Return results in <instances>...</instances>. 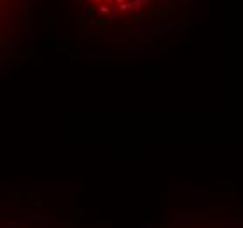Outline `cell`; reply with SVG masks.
I'll return each instance as SVG.
<instances>
[{"instance_id": "7a4b0ae2", "label": "cell", "mask_w": 243, "mask_h": 228, "mask_svg": "<svg viewBox=\"0 0 243 228\" xmlns=\"http://www.w3.org/2000/svg\"><path fill=\"white\" fill-rule=\"evenodd\" d=\"M100 11H102L103 14H109V12H110V7H109V5H102V7H100Z\"/></svg>"}, {"instance_id": "3957f363", "label": "cell", "mask_w": 243, "mask_h": 228, "mask_svg": "<svg viewBox=\"0 0 243 228\" xmlns=\"http://www.w3.org/2000/svg\"><path fill=\"white\" fill-rule=\"evenodd\" d=\"M116 2H117L119 5H121V4H124V0H116Z\"/></svg>"}, {"instance_id": "277c9868", "label": "cell", "mask_w": 243, "mask_h": 228, "mask_svg": "<svg viewBox=\"0 0 243 228\" xmlns=\"http://www.w3.org/2000/svg\"><path fill=\"white\" fill-rule=\"evenodd\" d=\"M96 2H100V0H96Z\"/></svg>"}, {"instance_id": "6da1fadb", "label": "cell", "mask_w": 243, "mask_h": 228, "mask_svg": "<svg viewBox=\"0 0 243 228\" xmlns=\"http://www.w3.org/2000/svg\"><path fill=\"white\" fill-rule=\"evenodd\" d=\"M128 9H131V5H130V4H126V2L119 5V11H128Z\"/></svg>"}]
</instances>
